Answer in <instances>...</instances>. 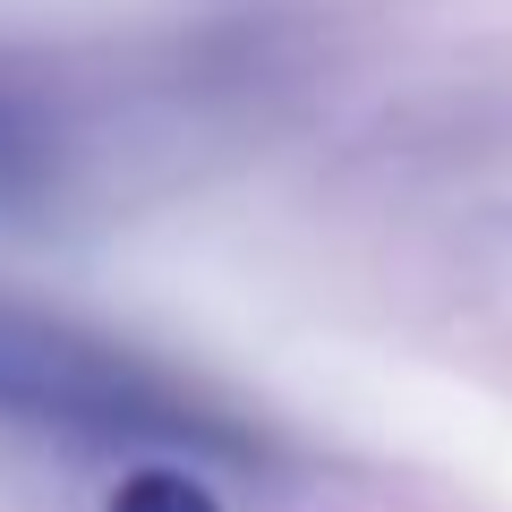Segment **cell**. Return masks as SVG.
I'll use <instances>...</instances> for the list:
<instances>
[{
    "mask_svg": "<svg viewBox=\"0 0 512 512\" xmlns=\"http://www.w3.org/2000/svg\"><path fill=\"white\" fill-rule=\"evenodd\" d=\"M0 419L60 444H94V453H265V436L222 393L111 333L35 308H0Z\"/></svg>",
    "mask_w": 512,
    "mask_h": 512,
    "instance_id": "6da1fadb",
    "label": "cell"
},
{
    "mask_svg": "<svg viewBox=\"0 0 512 512\" xmlns=\"http://www.w3.org/2000/svg\"><path fill=\"white\" fill-rule=\"evenodd\" d=\"M60 188H69V128L26 77L0 69V214L26 222L60 205Z\"/></svg>",
    "mask_w": 512,
    "mask_h": 512,
    "instance_id": "7a4b0ae2",
    "label": "cell"
},
{
    "mask_svg": "<svg viewBox=\"0 0 512 512\" xmlns=\"http://www.w3.org/2000/svg\"><path fill=\"white\" fill-rule=\"evenodd\" d=\"M111 512H222V504H214V487H205V478L171 470V461H146V470L120 478Z\"/></svg>",
    "mask_w": 512,
    "mask_h": 512,
    "instance_id": "3957f363",
    "label": "cell"
}]
</instances>
